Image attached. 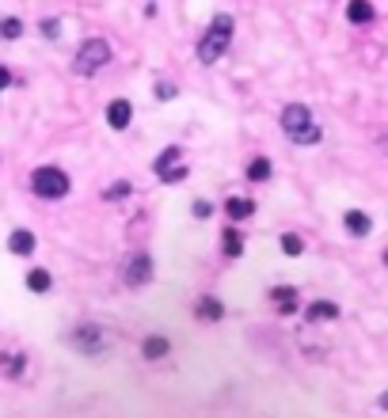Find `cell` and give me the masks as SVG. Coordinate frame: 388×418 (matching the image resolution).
Returning a JSON list of instances; mask_svg holds the SVG:
<instances>
[{
	"label": "cell",
	"mask_w": 388,
	"mask_h": 418,
	"mask_svg": "<svg viewBox=\"0 0 388 418\" xmlns=\"http://www.w3.org/2000/svg\"><path fill=\"white\" fill-rule=\"evenodd\" d=\"M8 84H12V73H8V69H4V65H0V91L8 88Z\"/></svg>",
	"instance_id": "4316f807"
},
{
	"label": "cell",
	"mask_w": 388,
	"mask_h": 418,
	"mask_svg": "<svg viewBox=\"0 0 388 418\" xmlns=\"http://www.w3.org/2000/svg\"><path fill=\"white\" fill-rule=\"evenodd\" d=\"M282 251H286L289 259H297V255H305V240H301L297 232H286V236H282Z\"/></svg>",
	"instance_id": "7402d4cb"
},
{
	"label": "cell",
	"mask_w": 388,
	"mask_h": 418,
	"mask_svg": "<svg viewBox=\"0 0 388 418\" xmlns=\"http://www.w3.org/2000/svg\"><path fill=\"white\" fill-rule=\"evenodd\" d=\"M76 342H80V350L95 353V350H103V331L91 327V323H84V327H76Z\"/></svg>",
	"instance_id": "7c38bea8"
},
{
	"label": "cell",
	"mask_w": 388,
	"mask_h": 418,
	"mask_svg": "<svg viewBox=\"0 0 388 418\" xmlns=\"http://www.w3.org/2000/svg\"><path fill=\"white\" fill-rule=\"evenodd\" d=\"M271 172H274L271 160H263V156L248 164V179H251V183H266V179H271Z\"/></svg>",
	"instance_id": "ffe728a7"
},
{
	"label": "cell",
	"mask_w": 388,
	"mask_h": 418,
	"mask_svg": "<svg viewBox=\"0 0 388 418\" xmlns=\"http://www.w3.org/2000/svg\"><path fill=\"white\" fill-rule=\"evenodd\" d=\"M209 213H214V205L209 202H194V217H209Z\"/></svg>",
	"instance_id": "484cf974"
},
{
	"label": "cell",
	"mask_w": 388,
	"mask_h": 418,
	"mask_svg": "<svg viewBox=\"0 0 388 418\" xmlns=\"http://www.w3.org/2000/svg\"><path fill=\"white\" fill-rule=\"evenodd\" d=\"M225 213H229L232 224H236V221H248V217L255 213V202H251V198H229V202H225Z\"/></svg>",
	"instance_id": "8fae6325"
},
{
	"label": "cell",
	"mask_w": 388,
	"mask_h": 418,
	"mask_svg": "<svg viewBox=\"0 0 388 418\" xmlns=\"http://www.w3.org/2000/svg\"><path fill=\"white\" fill-rule=\"evenodd\" d=\"M179 160H183V152L179 148H164V152L157 156V164H152V172L160 175L164 183H175V179H187V167H179Z\"/></svg>",
	"instance_id": "277c9868"
},
{
	"label": "cell",
	"mask_w": 388,
	"mask_h": 418,
	"mask_svg": "<svg viewBox=\"0 0 388 418\" xmlns=\"http://www.w3.org/2000/svg\"><path fill=\"white\" fill-rule=\"evenodd\" d=\"M149 278H152V259H149L145 251L130 255V266H126V286L141 289V286H145Z\"/></svg>",
	"instance_id": "5b68a950"
},
{
	"label": "cell",
	"mask_w": 388,
	"mask_h": 418,
	"mask_svg": "<svg viewBox=\"0 0 388 418\" xmlns=\"http://www.w3.org/2000/svg\"><path fill=\"white\" fill-rule=\"evenodd\" d=\"M293 141H297V145H316V141H320V126L308 122L301 133H293Z\"/></svg>",
	"instance_id": "603a6c76"
},
{
	"label": "cell",
	"mask_w": 388,
	"mask_h": 418,
	"mask_svg": "<svg viewBox=\"0 0 388 418\" xmlns=\"http://www.w3.org/2000/svg\"><path fill=\"white\" fill-rule=\"evenodd\" d=\"M31 190L38 198H46V202H58V198L69 194V175L54 164H42V167H34V175H31Z\"/></svg>",
	"instance_id": "7a4b0ae2"
},
{
	"label": "cell",
	"mask_w": 388,
	"mask_h": 418,
	"mask_svg": "<svg viewBox=\"0 0 388 418\" xmlns=\"http://www.w3.org/2000/svg\"><path fill=\"white\" fill-rule=\"evenodd\" d=\"M168 350H172V342H168L164 335H149V338H145V342H141V353H145V358H149V361L164 358Z\"/></svg>",
	"instance_id": "5bb4252c"
},
{
	"label": "cell",
	"mask_w": 388,
	"mask_h": 418,
	"mask_svg": "<svg viewBox=\"0 0 388 418\" xmlns=\"http://www.w3.org/2000/svg\"><path fill=\"white\" fill-rule=\"evenodd\" d=\"M0 38H23V19L8 16V19H0Z\"/></svg>",
	"instance_id": "44dd1931"
},
{
	"label": "cell",
	"mask_w": 388,
	"mask_h": 418,
	"mask_svg": "<svg viewBox=\"0 0 388 418\" xmlns=\"http://www.w3.org/2000/svg\"><path fill=\"white\" fill-rule=\"evenodd\" d=\"M107 122L115 126V130H126V126L133 122V107H130V99H115V103H107Z\"/></svg>",
	"instance_id": "52a82bcc"
},
{
	"label": "cell",
	"mask_w": 388,
	"mask_h": 418,
	"mask_svg": "<svg viewBox=\"0 0 388 418\" xmlns=\"http://www.w3.org/2000/svg\"><path fill=\"white\" fill-rule=\"evenodd\" d=\"M232 16L229 12H221V16H214V23H209V31L202 34V42H198V61H217L229 49V42H232Z\"/></svg>",
	"instance_id": "6da1fadb"
},
{
	"label": "cell",
	"mask_w": 388,
	"mask_h": 418,
	"mask_svg": "<svg viewBox=\"0 0 388 418\" xmlns=\"http://www.w3.org/2000/svg\"><path fill=\"white\" fill-rule=\"evenodd\" d=\"M335 316H339V304H331V301H312L308 304V320H316V323L335 320Z\"/></svg>",
	"instance_id": "e0dca14e"
},
{
	"label": "cell",
	"mask_w": 388,
	"mask_h": 418,
	"mask_svg": "<svg viewBox=\"0 0 388 418\" xmlns=\"http://www.w3.org/2000/svg\"><path fill=\"white\" fill-rule=\"evenodd\" d=\"M111 61V46L103 38H88L80 49H76V58H73V69L80 76H91L95 69H103Z\"/></svg>",
	"instance_id": "3957f363"
},
{
	"label": "cell",
	"mask_w": 388,
	"mask_h": 418,
	"mask_svg": "<svg viewBox=\"0 0 388 418\" xmlns=\"http://www.w3.org/2000/svg\"><path fill=\"white\" fill-rule=\"evenodd\" d=\"M343 221H347V232H350V236H369V229H373L369 213H358V209H350Z\"/></svg>",
	"instance_id": "9a60e30c"
},
{
	"label": "cell",
	"mask_w": 388,
	"mask_h": 418,
	"mask_svg": "<svg viewBox=\"0 0 388 418\" xmlns=\"http://www.w3.org/2000/svg\"><path fill=\"white\" fill-rule=\"evenodd\" d=\"M308 122H312V115H308L305 103H289V107L282 111V130H286L289 137H293V133H301Z\"/></svg>",
	"instance_id": "8992f818"
},
{
	"label": "cell",
	"mask_w": 388,
	"mask_h": 418,
	"mask_svg": "<svg viewBox=\"0 0 388 418\" xmlns=\"http://www.w3.org/2000/svg\"><path fill=\"white\" fill-rule=\"evenodd\" d=\"M107 198H111V202H122V198H130V183H111V187H107Z\"/></svg>",
	"instance_id": "cb8c5ba5"
},
{
	"label": "cell",
	"mask_w": 388,
	"mask_h": 418,
	"mask_svg": "<svg viewBox=\"0 0 388 418\" xmlns=\"http://www.w3.org/2000/svg\"><path fill=\"white\" fill-rule=\"evenodd\" d=\"M271 301L278 304L282 316H297V289H293V286H278V289H271Z\"/></svg>",
	"instance_id": "ba28073f"
},
{
	"label": "cell",
	"mask_w": 388,
	"mask_h": 418,
	"mask_svg": "<svg viewBox=\"0 0 388 418\" xmlns=\"http://www.w3.org/2000/svg\"><path fill=\"white\" fill-rule=\"evenodd\" d=\"M27 369V358L19 350H0V373L4 377H23Z\"/></svg>",
	"instance_id": "30bf717a"
},
{
	"label": "cell",
	"mask_w": 388,
	"mask_h": 418,
	"mask_svg": "<svg viewBox=\"0 0 388 418\" xmlns=\"http://www.w3.org/2000/svg\"><path fill=\"white\" fill-rule=\"evenodd\" d=\"M8 251L12 255H19V259H27V255H34V232H27V229H16L8 236Z\"/></svg>",
	"instance_id": "9c48e42d"
},
{
	"label": "cell",
	"mask_w": 388,
	"mask_h": 418,
	"mask_svg": "<svg viewBox=\"0 0 388 418\" xmlns=\"http://www.w3.org/2000/svg\"><path fill=\"white\" fill-rule=\"evenodd\" d=\"M221 247H225V255H229V259H240V251H244V236H240L236 229H225Z\"/></svg>",
	"instance_id": "d6986e66"
},
{
	"label": "cell",
	"mask_w": 388,
	"mask_h": 418,
	"mask_svg": "<svg viewBox=\"0 0 388 418\" xmlns=\"http://www.w3.org/2000/svg\"><path fill=\"white\" fill-rule=\"evenodd\" d=\"M373 16H377V8H373L369 0H350L347 4V19L350 23H369Z\"/></svg>",
	"instance_id": "4fadbf2b"
},
{
	"label": "cell",
	"mask_w": 388,
	"mask_h": 418,
	"mask_svg": "<svg viewBox=\"0 0 388 418\" xmlns=\"http://www.w3.org/2000/svg\"><path fill=\"white\" fill-rule=\"evenodd\" d=\"M194 312H198V320H221V316H225V304L217 301V297H202V301L194 304Z\"/></svg>",
	"instance_id": "2e32d148"
},
{
	"label": "cell",
	"mask_w": 388,
	"mask_h": 418,
	"mask_svg": "<svg viewBox=\"0 0 388 418\" xmlns=\"http://www.w3.org/2000/svg\"><path fill=\"white\" fill-rule=\"evenodd\" d=\"M42 34H46V38H58L61 23H58V19H42Z\"/></svg>",
	"instance_id": "d4e9b609"
},
{
	"label": "cell",
	"mask_w": 388,
	"mask_h": 418,
	"mask_svg": "<svg viewBox=\"0 0 388 418\" xmlns=\"http://www.w3.org/2000/svg\"><path fill=\"white\" fill-rule=\"evenodd\" d=\"M50 286H54V278H50V270H31L27 274V289H31V293H50Z\"/></svg>",
	"instance_id": "ac0fdd59"
}]
</instances>
